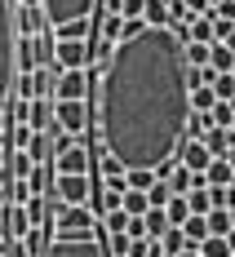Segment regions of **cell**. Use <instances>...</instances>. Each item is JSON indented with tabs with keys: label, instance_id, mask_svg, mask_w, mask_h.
Wrapping results in <instances>:
<instances>
[{
	"label": "cell",
	"instance_id": "cell-18",
	"mask_svg": "<svg viewBox=\"0 0 235 257\" xmlns=\"http://www.w3.org/2000/svg\"><path fill=\"white\" fill-rule=\"evenodd\" d=\"M31 173H36L31 155H27V151H9V164H5V173H0V178H18V182H27Z\"/></svg>",
	"mask_w": 235,
	"mask_h": 257
},
{
	"label": "cell",
	"instance_id": "cell-43",
	"mask_svg": "<svg viewBox=\"0 0 235 257\" xmlns=\"http://www.w3.org/2000/svg\"><path fill=\"white\" fill-rule=\"evenodd\" d=\"M98 5H102V14H120V5H125V0H98Z\"/></svg>",
	"mask_w": 235,
	"mask_h": 257
},
{
	"label": "cell",
	"instance_id": "cell-9",
	"mask_svg": "<svg viewBox=\"0 0 235 257\" xmlns=\"http://www.w3.org/2000/svg\"><path fill=\"white\" fill-rule=\"evenodd\" d=\"M89 195H93L89 178H53V186H49L53 204H89Z\"/></svg>",
	"mask_w": 235,
	"mask_h": 257
},
{
	"label": "cell",
	"instance_id": "cell-44",
	"mask_svg": "<svg viewBox=\"0 0 235 257\" xmlns=\"http://www.w3.org/2000/svg\"><path fill=\"white\" fill-rule=\"evenodd\" d=\"M5 164H9V147L0 142V173H5Z\"/></svg>",
	"mask_w": 235,
	"mask_h": 257
},
{
	"label": "cell",
	"instance_id": "cell-13",
	"mask_svg": "<svg viewBox=\"0 0 235 257\" xmlns=\"http://www.w3.org/2000/svg\"><path fill=\"white\" fill-rule=\"evenodd\" d=\"M14 27H18L23 36H40L49 23H45V9H40V5H18V9H14Z\"/></svg>",
	"mask_w": 235,
	"mask_h": 257
},
{
	"label": "cell",
	"instance_id": "cell-42",
	"mask_svg": "<svg viewBox=\"0 0 235 257\" xmlns=\"http://www.w3.org/2000/svg\"><path fill=\"white\" fill-rule=\"evenodd\" d=\"M182 9L191 14V18H204V14H209L213 5H209V0H182Z\"/></svg>",
	"mask_w": 235,
	"mask_h": 257
},
{
	"label": "cell",
	"instance_id": "cell-14",
	"mask_svg": "<svg viewBox=\"0 0 235 257\" xmlns=\"http://www.w3.org/2000/svg\"><path fill=\"white\" fill-rule=\"evenodd\" d=\"M49 244H53V222H49V226H31V231L23 235V253L27 257H45V253H49Z\"/></svg>",
	"mask_w": 235,
	"mask_h": 257
},
{
	"label": "cell",
	"instance_id": "cell-22",
	"mask_svg": "<svg viewBox=\"0 0 235 257\" xmlns=\"http://www.w3.org/2000/svg\"><path fill=\"white\" fill-rule=\"evenodd\" d=\"M182 200H186V213H191V217H204V213H213V195H209V186H195V191H186Z\"/></svg>",
	"mask_w": 235,
	"mask_h": 257
},
{
	"label": "cell",
	"instance_id": "cell-5",
	"mask_svg": "<svg viewBox=\"0 0 235 257\" xmlns=\"http://www.w3.org/2000/svg\"><path fill=\"white\" fill-rule=\"evenodd\" d=\"M89 93H93V71H58L53 102H84Z\"/></svg>",
	"mask_w": 235,
	"mask_h": 257
},
{
	"label": "cell",
	"instance_id": "cell-48",
	"mask_svg": "<svg viewBox=\"0 0 235 257\" xmlns=\"http://www.w3.org/2000/svg\"><path fill=\"white\" fill-rule=\"evenodd\" d=\"M0 204H5V200H0Z\"/></svg>",
	"mask_w": 235,
	"mask_h": 257
},
{
	"label": "cell",
	"instance_id": "cell-26",
	"mask_svg": "<svg viewBox=\"0 0 235 257\" xmlns=\"http://www.w3.org/2000/svg\"><path fill=\"white\" fill-rule=\"evenodd\" d=\"M178 231H182L186 248H200V239H209V226H204V217H186Z\"/></svg>",
	"mask_w": 235,
	"mask_h": 257
},
{
	"label": "cell",
	"instance_id": "cell-34",
	"mask_svg": "<svg viewBox=\"0 0 235 257\" xmlns=\"http://www.w3.org/2000/svg\"><path fill=\"white\" fill-rule=\"evenodd\" d=\"M160 248H164V257H178V253L186 248L182 231H178V226H169V231H164V239H160Z\"/></svg>",
	"mask_w": 235,
	"mask_h": 257
},
{
	"label": "cell",
	"instance_id": "cell-36",
	"mask_svg": "<svg viewBox=\"0 0 235 257\" xmlns=\"http://www.w3.org/2000/svg\"><path fill=\"white\" fill-rule=\"evenodd\" d=\"M209 115H204V111H191V115H186V138H204V133H209Z\"/></svg>",
	"mask_w": 235,
	"mask_h": 257
},
{
	"label": "cell",
	"instance_id": "cell-32",
	"mask_svg": "<svg viewBox=\"0 0 235 257\" xmlns=\"http://www.w3.org/2000/svg\"><path fill=\"white\" fill-rule=\"evenodd\" d=\"M209 67L217 71V76H231V67H235V53L226 49V45H213V58H209Z\"/></svg>",
	"mask_w": 235,
	"mask_h": 257
},
{
	"label": "cell",
	"instance_id": "cell-29",
	"mask_svg": "<svg viewBox=\"0 0 235 257\" xmlns=\"http://www.w3.org/2000/svg\"><path fill=\"white\" fill-rule=\"evenodd\" d=\"M209 124H213V128H231V124H235V98H231V102H213Z\"/></svg>",
	"mask_w": 235,
	"mask_h": 257
},
{
	"label": "cell",
	"instance_id": "cell-28",
	"mask_svg": "<svg viewBox=\"0 0 235 257\" xmlns=\"http://www.w3.org/2000/svg\"><path fill=\"white\" fill-rule=\"evenodd\" d=\"M156 173H151V169H125V186H129V191H151V186H156Z\"/></svg>",
	"mask_w": 235,
	"mask_h": 257
},
{
	"label": "cell",
	"instance_id": "cell-39",
	"mask_svg": "<svg viewBox=\"0 0 235 257\" xmlns=\"http://www.w3.org/2000/svg\"><path fill=\"white\" fill-rule=\"evenodd\" d=\"M209 14L217 18V23H235V0H217V5H213Z\"/></svg>",
	"mask_w": 235,
	"mask_h": 257
},
{
	"label": "cell",
	"instance_id": "cell-8",
	"mask_svg": "<svg viewBox=\"0 0 235 257\" xmlns=\"http://www.w3.org/2000/svg\"><path fill=\"white\" fill-rule=\"evenodd\" d=\"M89 169H93V151L84 142H76L62 155H53V178H89Z\"/></svg>",
	"mask_w": 235,
	"mask_h": 257
},
{
	"label": "cell",
	"instance_id": "cell-23",
	"mask_svg": "<svg viewBox=\"0 0 235 257\" xmlns=\"http://www.w3.org/2000/svg\"><path fill=\"white\" fill-rule=\"evenodd\" d=\"M213 45V14H204V18H191V27H186V45Z\"/></svg>",
	"mask_w": 235,
	"mask_h": 257
},
{
	"label": "cell",
	"instance_id": "cell-4",
	"mask_svg": "<svg viewBox=\"0 0 235 257\" xmlns=\"http://www.w3.org/2000/svg\"><path fill=\"white\" fill-rule=\"evenodd\" d=\"M93 53H89V40H53V71H89Z\"/></svg>",
	"mask_w": 235,
	"mask_h": 257
},
{
	"label": "cell",
	"instance_id": "cell-21",
	"mask_svg": "<svg viewBox=\"0 0 235 257\" xmlns=\"http://www.w3.org/2000/svg\"><path fill=\"white\" fill-rule=\"evenodd\" d=\"M213 102H217V93H213L209 84H191V89H186V106H191V111H204V115H209Z\"/></svg>",
	"mask_w": 235,
	"mask_h": 257
},
{
	"label": "cell",
	"instance_id": "cell-20",
	"mask_svg": "<svg viewBox=\"0 0 235 257\" xmlns=\"http://www.w3.org/2000/svg\"><path fill=\"white\" fill-rule=\"evenodd\" d=\"M23 213H27V222H31V226H49V222H53L49 200H45V195H31V200L23 204Z\"/></svg>",
	"mask_w": 235,
	"mask_h": 257
},
{
	"label": "cell",
	"instance_id": "cell-27",
	"mask_svg": "<svg viewBox=\"0 0 235 257\" xmlns=\"http://www.w3.org/2000/svg\"><path fill=\"white\" fill-rule=\"evenodd\" d=\"M142 23L147 27H169V5L164 0H147L142 5Z\"/></svg>",
	"mask_w": 235,
	"mask_h": 257
},
{
	"label": "cell",
	"instance_id": "cell-46",
	"mask_svg": "<svg viewBox=\"0 0 235 257\" xmlns=\"http://www.w3.org/2000/svg\"><path fill=\"white\" fill-rule=\"evenodd\" d=\"M23 5H40V0H23Z\"/></svg>",
	"mask_w": 235,
	"mask_h": 257
},
{
	"label": "cell",
	"instance_id": "cell-45",
	"mask_svg": "<svg viewBox=\"0 0 235 257\" xmlns=\"http://www.w3.org/2000/svg\"><path fill=\"white\" fill-rule=\"evenodd\" d=\"M5 133H9V124H5V115H0V142H5Z\"/></svg>",
	"mask_w": 235,
	"mask_h": 257
},
{
	"label": "cell",
	"instance_id": "cell-2",
	"mask_svg": "<svg viewBox=\"0 0 235 257\" xmlns=\"http://www.w3.org/2000/svg\"><path fill=\"white\" fill-rule=\"evenodd\" d=\"M98 217L84 204H53V239H98Z\"/></svg>",
	"mask_w": 235,
	"mask_h": 257
},
{
	"label": "cell",
	"instance_id": "cell-19",
	"mask_svg": "<svg viewBox=\"0 0 235 257\" xmlns=\"http://www.w3.org/2000/svg\"><path fill=\"white\" fill-rule=\"evenodd\" d=\"M53 80H58L53 67H36V71H31V102H36V98H53Z\"/></svg>",
	"mask_w": 235,
	"mask_h": 257
},
{
	"label": "cell",
	"instance_id": "cell-15",
	"mask_svg": "<svg viewBox=\"0 0 235 257\" xmlns=\"http://www.w3.org/2000/svg\"><path fill=\"white\" fill-rule=\"evenodd\" d=\"M53 40H89L93 36V18H71V23H58L49 27Z\"/></svg>",
	"mask_w": 235,
	"mask_h": 257
},
{
	"label": "cell",
	"instance_id": "cell-41",
	"mask_svg": "<svg viewBox=\"0 0 235 257\" xmlns=\"http://www.w3.org/2000/svg\"><path fill=\"white\" fill-rule=\"evenodd\" d=\"M142 5H147V0H125V5H120V18H138V23H142Z\"/></svg>",
	"mask_w": 235,
	"mask_h": 257
},
{
	"label": "cell",
	"instance_id": "cell-25",
	"mask_svg": "<svg viewBox=\"0 0 235 257\" xmlns=\"http://www.w3.org/2000/svg\"><path fill=\"white\" fill-rule=\"evenodd\" d=\"M200 142H204V151H209L213 160H222V155H226V147H231V133H226V128H209Z\"/></svg>",
	"mask_w": 235,
	"mask_h": 257
},
{
	"label": "cell",
	"instance_id": "cell-49",
	"mask_svg": "<svg viewBox=\"0 0 235 257\" xmlns=\"http://www.w3.org/2000/svg\"><path fill=\"white\" fill-rule=\"evenodd\" d=\"M231 257H235V253H231Z\"/></svg>",
	"mask_w": 235,
	"mask_h": 257
},
{
	"label": "cell",
	"instance_id": "cell-30",
	"mask_svg": "<svg viewBox=\"0 0 235 257\" xmlns=\"http://www.w3.org/2000/svg\"><path fill=\"white\" fill-rule=\"evenodd\" d=\"M204 226H209V235H231V213L226 208H213V213H204Z\"/></svg>",
	"mask_w": 235,
	"mask_h": 257
},
{
	"label": "cell",
	"instance_id": "cell-37",
	"mask_svg": "<svg viewBox=\"0 0 235 257\" xmlns=\"http://www.w3.org/2000/svg\"><path fill=\"white\" fill-rule=\"evenodd\" d=\"M169 200H173V191H169V182H156V186L147 191V204H151V208H164Z\"/></svg>",
	"mask_w": 235,
	"mask_h": 257
},
{
	"label": "cell",
	"instance_id": "cell-3",
	"mask_svg": "<svg viewBox=\"0 0 235 257\" xmlns=\"http://www.w3.org/2000/svg\"><path fill=\"white\" fill-rule=\"evenodd\" d=\"M14 89V5L0 0V106Z\"/></svg>",
	"mask_w": 235,
	"mask_h": 257
},
{
	"label": "cell",
	"instance_id": "cell-12",
	"mask_svg": "<svg viewBox=\"0 0 235 257\" xmlns=\"http://www.w3.org/2000/svg\"><path fill=\"white\" fill-rule=\"evenodd\" d=\"M23 124L31 128V133H53V98H36V102H27V115Z\"/></svg>",
	"mask_w": 235,
	"mask_h": 257
},
{
	"label": "cell",
	"instance_id": "cell-16",
	"mask_svg": "<svg viewBox=\"0 0 235 257\" xmlns=\"http://www.w3.org/2000/svg\"><path fill=\"white\" fill-rule=\"evenodd\" d=\"M204 186L209 191H222V186H235V169L226 160H213L209 169H204Z\"/></svg>",
	"mask_w": 235,
	"mask_h": 257
},
{
	"label": "cell",
	"instance_id": "cell-33",
	"mask_svg": "<svg viewBox=\"0 0 235 257\" xmlns=\"http://www.w3.org/2000/svg\"><path fill=\"white\" fill-rule=\"evenodd\" d=\"M200 257H231V244L222 239V235H209V239H200Z\"/></svg>",
	"mask_w": 235,
	"mask_h": 257
},
{
	"label": "cell",
	"instance_id": "cell-31",
	"mask_svg": "<svg viewBox=\"0 0 235 257\" xmlns=\"http://www.w3.org/2000/svg\"><path fill=\"white\" fill-rule=\"evenodd\" d=\"M120 208H125V213H129V217H142V213H147V191H125V195H120Z\"/></svg>",
	"mask_w": 235,
	"mask_h": 257
},
{
	"label": "cell",
	"instance_id": "cell-1",
	"mask_svg": "<svg viewBox=\"0 0 235 257\" xmlns=\"http://www.w3.org/2000/svg\"><path fill=\"white\" fill-rule=\"evenodd\" d=\"M102 147L125 169H164L186 138V62L164 27L125 36L102 62L98 84Z\"/></svg>",
	"mask_w": 235,
	"mask_h": 257
},
{
	"label": "cell",
	"instance_id": "cell-40",
	"mask_svg": "<svg viewBox=\"0 0 235 257\" xmlns=\"http://www.w3.org/2000/svg\"><path fill=\"white\" fill-rule=\"evenodd\" d=\"M27 138H31V128H27V124H9V147H14V151H23Z\"/></svg>",
	"mask_w": 235,
	"mask_h": 257
},
{
	"label": "cell",
	"instance_id": "cell-6",
	"mask_svg": "<svg viewBox=\"0 0 235 257\" xmlns=\"http://www.w3.org/2000/svg\"><path fill=\"white\" fill-rule=\"evenodd\" d=\"M40 9H45V23L58 27V23H71V18H93L98 0H40Z\"/></svg>",
	"mask_w": 235,
	"mask_h": 257
},
{
	"label": "cell",
	"instance_id": "cell-35",
	"mask_svg": "<svg viewBox=\"0 0 235 257\" xmlns=\"http://www.w3.org/2000/svg\"><path fill=\"white\" fill-rule=\"evenodd\" d=\"M164 217H169V226H182L186 217H191V213H186V200H182V195H173V200L164 204Z\"/></svg>",
	"mask_w": 235,
	"mask_h": 257
},
{
	"label": "cell",
	"instance_id": "cell-7",
	"mask_svg": "<svg viewBox=\"0 0 235 257\" xmlns=\"http://www.w3.org/2000/svg\"><path fill=\"white\" fill-rule=\"evenodd\" d=\"M53 124L62 128V133H76V138H84L89 133V98L84 102H53Z\"/></svg>",
	"mask_w": 235,
	"mask_h": 257
},
{
	"label": "cell",
	"instance_id": "cell-47",
	"mask_svg": "<svg viewBox=\"0 0 235 257\" xmlns=\"http://www.w3.org/2000/svg\"><path fill=\"white\" fill-rule=\"evenodd\" d=\"M0 217H5V204H0Z\"/></svg>",
	"mask_w": 235,
	"mask_h": 257
},
{
	"label": "cell",
	"instance_id": "cell-38",
	"mask_svg": "<svg viewBox=\"0 0 235 257\" xmlns=\"http://www.w3.org/2000/svg\"><path fill=\"white\" fill-rule=\"evenodd\" d=\"M129 222H133V217L125 213V208H111V213H106V226H102V231H125V235H129Z\"/></svg>",
	"mask_w": 235,
	"mask_h": 257
},
{
	"label": "cell",
	"instance_id": "cell-24",
	"mask_svg": "<svg viewBox=\"0 0 235 257\" xmlns=\"http://www.w3.org/2000/svg\"><path fill=\"white\" fill-rule=\"evenodd\" d=\"M209 58H213V45H182V62L191 67V71H200V67H209Z\"/></svg>",
	"mask_w": 235,
	"mask_h": 257
},
{
	"label": "cell",
	"instance_id": "cell-10",
	"mask_svg": "<svg viewBox=\"0 0 235 257\" xmlns=\"http://www.w3.org/2000/svg\"><path fill=\"white\" fill-rule=\"evenodd\" d=\"M178 169H186V173H195V178H204V169L213 164V155L204 151V142L200 138H182V147H178Z\"/></svg>",
	"mask_w": 235,
	"mask_h": 257
},
{
	"label": "cell",
	"instance_id": "cell-11",
	"mask_svg": "<svg viewBox=\"0 0 235 257\" xmlns=\"http://www.w3.org/2000/svg\"><path fill=\"white\" fill-rule=\"evenodd\" d=\"M45 257H106V253H102V239H53Z\"/></svg>",
	"mask_w": 235,
	"mask_h": 257
},
{
	"label": "cell",
	"instance_id": "cell-17",
	"mask_svg": "<svg viewBox=\"0 0 235 257\" xmlns=\"http://www.w3.org/2000/svg\"><path fill=\"white\" fill-rule=\"evenodd\" d=\"M23 151L31 155V164H53V147H49V133H31Z\"/></svg>",
	"mask_w": 235,
	"mask_h": 257
}]
</instances>
